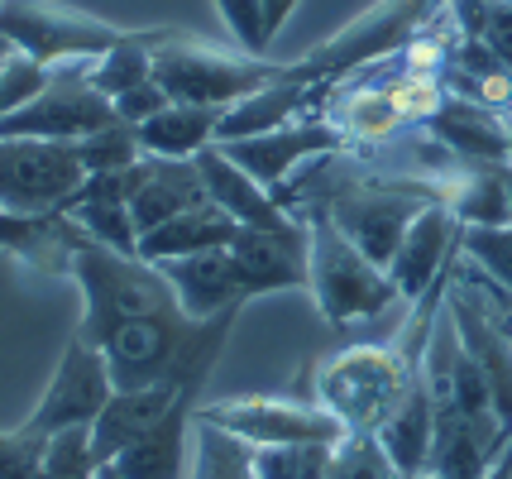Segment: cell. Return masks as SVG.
Listing matches in <instances>:
<instances>
[{"label":"cell","mask_w":512,"mask_h":479,"mask_svg":"<svg viewBox=\"0 0 512 479\" xmlns=\"http://www.w3.org/2000/svg\"><path fill=\"white\" fill-rule=\"evenodd\" d=\"M72 283L82 293L77 336L106 355L115 388H149L173 379L201 393L240 317H187L158 264L139 254H115L96 240L77 250Z\"/></svg>","instance_id":"cell-1"},{"label":"cell","mask_w":512,"mask_h":479,"mask_svg":"<svg viewBox=\"0 0 512 479\" xmlns=\"http://www.w3.org/2000/svg\"><path fill=\"white\" fill-rule=\"evenodd\" d=\"M417 374H422V360L407 355L398 341H359L335 350L331 360L302 369L297 393L326 417H335L345 432L379 436Z\"/></svg>","instance_id":"cell-2"},{"label":"cell","mask_w":512,"mask_h":479,"mask_svg":"<svg viewBox=\"0 0 512 479\" xmlns=\"http://www.w3.org/2000/svg\"><path fill=\"white\" fill-rule=\"evenodd\" d=\"M292 216L307 226V254H312L307 293H312L316 312L326 317L331 331H350V326L379 321L388 312H412L402 302L398 283L388 278V269H379L355 240H345V230L335 226L321 206L297 202Z\"/></svg>","instance_id":"cell-3"},{"label":"cell","mask_w":512,"mask_h":479,"mask_svg":"<svg viewBox=\"0 0 512 479\" xmlns=\"http://www.w3.org/2000/svg\"><path fill=\"white\" fill-rule=\"evenodd\" d=\"M283 68L288 63L254 58V53H225V48L201 44L178 29H163V39L154 44V82L163 87L168 101H182V106L230 111L235 101L273 87Z\"/></svg>","instance_id":"cell-4"},{"label":"cell","mask_w":512,"mask_h":479,"mask_svg":"<svg viewBox=\"0 0 512 479\" xmlns=\"http://www.w3.org/2000/svg\"><path fill=\"white\" fill-rule=\"evenodd\" d=\"M441 5H446V0H379V5H369L359 20L345 24L335 39L316 44L307 58L288 63L283 77H288V82H307V87L350 77V72L369 68V63H379L388 53H398Z\"/></svg>","instance_id":"cell-5"},{"label":"cell","mask_w":512,"mask_h":479,"mask_svg":"<svg viewBox=\"0 0 512 479\" xmlns=\"http://www.w3.org/2000/svg\"><path fill=\"white\" fill-rule=\"evenodd\" d=\"M130 29L111 20H96L87 10H67L53 0H0V39L29 53L34 63L58 68V63H87L111 53Z\"/></svg>","instance_id":"cell-6"},{"label":"cell","mask_w":512,"mask_h":479,"mask_svg":"<svg viewBox=\"0 0 512 479\" xmlns=\"http://www.w3.org/2000/svg\"><path fill=\"white\" fill-rule=\"evenodd\" d=\"M197 422L240 436L245 446H331L345 436V427L307 403L302 393H240L221 403H201Z\"/></svg>","instance_id":"cell-7"},{"label":"cell","mask_w":512,"mask_h":479,"mask_svg":"<svg viewBox=\"0 0 512 479\" xmlns=\"http://www.w3.org/2000/svg\"><path fill=\"white\" fill-rule=\"evenodd\" d=\"M115 111L106 96L91 82V58L87 63H58L48 72V82L39 96H29L20 111H10L0 120V135H29V139H87L96 130L115 125Z\"/></svg>","instance_id":"cell-8"},{"label":"cell","mask_w":512,"mask_h":479,"mask_svg":"<svg viewBox=\"0 0 512 479\" xmlns=\"http://www.w3.org/2000/svg\"><path fill=\"white\" fill-rule=\"evenodd\" d=\"M82 183H87V168L72 139L0 135V206L63 211Z\"/></svg>","instance_id":"cell-9"},{"label":"cell","mask_w":512,"mask_h":479,"mask_svg":"<svg viewBox=\"0 0 512 479\" xmlns=\"http://www.w3.org/2000/svg\"><path fill=\"white\" fill-rule=\"evenodd\" d=\"M111 393H115V379L106 369V355L72 331V341L63 345V360L53 369L44 398L34 403V412L24 417L20 427L29 436H58V432H77V427L91 432V422L111 403Z\"/></svg>","instance_id":"cell-10"},{"label":"cell","mask_w":512,"mask_h":479,"mask_svg":"<svg viewBox=\"0 0 512 479\" xmlns=\"http://www.w3.org/2000/svg\"><path fill=\"white\" fill-rule=\"evenodd\" d=\"M225 159H235L259 187H268L273 197L316 159H331V154H345V139L335 125H326L321 115H302V120H288L278 130H264V135H245V139H225L221 144Z\"/></svg>","instance_id":"cell-11"},{"label":"cell","mask_w":512,"mask_h":479,"mask_svg":"<svg viewBox=\"0 0 512 479\" xmlns=\"http://www.w3.org/2000/svg\"><path fill=\"white\" fill-rule=\"evenodd\" d=\"M460 216L446 202H431L412 221V230L402 235L398 254L388 264V278L398 283V293L407 307H417L441 278L455 269V254H460Z\"/></svg>","instance_id":"cell-12"},{"label":"cell","mask_w":512,"mask_h":479,"mask_svg":"<svg viewBox=\"0 0 512 479\" xmlns=\"http://www.w3.org/2000/svg\"><path fill=\"white\" fill-rule=\"evenodd\" d=\"M230 254L240 264L249 302L268 293H307L312 278V254H307V226L283 230H240L230 240Z\"/></svg>","instance_id":"cell-13"},{"label":"cell","mask_w":512,"mask_h":479,"mask_svg":"<svg viewBox=\"0 0 512 479\" xmlns=\"http://www.w3.org/2000/svg\"><path fill=\"white\" fill-rule=\"evenodd\" d=\"M91 235L67 211H10L0 206V254L44 278H72V259Z\"/></svg>","instance_id":"cell-14"},{"label":"cell","mask_w":512,"mask_h":479,"mask_svg":"<svg viewBox=\"0 0 512 479\" xmlns=\"http://www.w3.org/2000/svg\"><path fill=\"white\" fill-rule=\"evenodd\" d=\"M125 192H130V216L139 235L192 211V206L211 202L192 159H149L144 154L134 168H125Z\"/></svg>","instance_id":"cell-15"},{"label":"cell","mask_w":512,"mask_h":479,"mask_svg":"<svg viewBox=\"0 0 512 479\" xmlns=\"http://www.w3.org/2000/svg\"><path fill=\"white\" fill-rule=\"evenodd\" d=\"M158 274L168 278L173 297L182 302L187 317H221V312H245V278L230 245L225 250H201L182 254V259H163Z\"/></svg>","instance_id":"cell-16"},{"label":"cell","mask_w":512,"mask_h":479,"mask_svg":"<svg viewBox=\"0 0 512 479\" xmlns=\"http://www.w3.org/2000/svg\"><path fill=\"white\" fill-rule=\"evenodd\" d=\"M192 163H197L201 183H206V197L221 206V211L240 230H283V226H297V216H292L288 206L278 202L268 187L254 183V178H249L235 159H225L221 144H206Z\"/></svg>","instance_id":"cell-17"},{"label":"cell","mask_w":512,"mask_h":479,"mask_svg":"<svg viewBox=\"0 0 512 479\" xmlns=\"http://www.w3.org/2000/svg\"><path fill=\"white\" fill-rule=\"evenodd\" d=\"M187 398L201 403V393L173 384V379H168V384H149V388H115L111 403L91 422V451H96V460L120 456L130 441H139L144 432H154L158 422L178 408V403H187Z\"/></svg>","instance_id":"cell-18"},{"label":"cell","mask_w":512,"mask_h":479,"mask_svg":"<svg viewBox=\"0 0 512 479\" xmlns=\"http://www.w3.org/2000/svg\"><path fill=\"white\" fill-rule=\"evenodd\" d=\"M201 403H178L158 422L154 432H144L139 441H130L120 456H111L106 465H115L125 479H187L192 465V422H197Z\"/></svg>","instance_id":"cell-19"},{"label":"cell","mask_w":512,"mask_h":479,"mask_svg":"<svg viewBox=\"0 0 512 479\" xmlns=\"http://www.w3.org/2000/svg\"><path fill=\"white\" fill-rule=\"evenodd\" d=\"M77 226L87 230L96 245L115 254H139V230L130 216V192H125V173H91L63 206Z\"/></svg>","instance_id":"cell-20"},{"label":"cell","mask_w":512,"mask_h":479,"mask_svg":"<svg viewBox=\"0 0 512 479\" xmlns=\"http://www.w3.org/2000/svg\"><path fill=\"white\" fill-rule=\"evenodd\" d=\"M240 235V226L225 216L216 202H201L192 211H182L163 226L144 230L139 235V259L163 264V259H182V254H201V250H225L230 240Z\"/></svg>","instance_id":"cell-21"},{"label":"cell","mask_w":512,"mask_h":479,"mask_svg":"<svg viewBox=\"0 0 512 479\" xmlns=\"http://www.w3.org/2000/svg\"><path fill=\"white\" fill-rule=\"evenodd\" d=\"M216 106H182V101H168L158 115H149L144 125H134L139 135V149L149 159H197L206 144H216V125H221Z\"/></svg>","instance_id":"cell-22"},{"label":"cell","mask_w":512,"mask_h":479,"mask_svg":"<svg viewBox=\"0 0 512 479\" xmlns=\"http://www.w3.org/2000/svg\"><path fill=\"white\" fill-rule=\"evenodd\" d=\"M431 436H436V408H431V393H426L422 374H417L407 398L398 403V412L383 422L379 441L402 475H422L426 460H431Z\"/></svg>","instance_id":"cell-23"},{"label":"cell","mask_w":512,"mask_h":479,"mask_svg":"<svg viewBox=\"0 0 512 479\" xmlns=\"http://www.w3.org/2000/svg\"><path fill=\"white\" fill-rule=\"evenodd\" d=\"M187 479H259L254 470V446H245L240 436L192 422V465Z\"/></svg>","instance_id":"cell-24"},{"label":"cell","mask_w":512,"mask_h":479,"mask_svg":"<svg viewBox=\"0 0 512 479\" xmlns=\"http://www.w3.org/2000/svg\"><path fill=\"white\" fill-rule=\"evenodd\" d=\"M321 479H402V470L393 465V456L383 451V441L374 432H345L340 441L326 446Z\"/></svg>","instance_id":"cell-25"},{"label":"cell","mask_w":512,"mask_h":479,"mask_svg":"<svg viewBox=\"0 0 512 479\" xmlns=\"http://www.w3.org/2000/svg\"><path fill=\"white\" fill-rule=\"evenodd\" d=\"M460 254L474 264L479 283L512 293V221L508 226H465L460 230Z\"/></svg>","instance_id":"cell-26"},{"label":"cell","mask_w":512,"mask_h":479,"mask_svg":"<svg viewBox=\"0 0 512 479\" xmlns=\"http://www.w3.org/2000/svg\"><path fill=\"white\" fill-rule=\"evenodd\" d=\"M77 154H82L87 178L91 173H125V168H134V163L144 159L139 135H134V125H125V120H115V125H106V130L77 139Z\"/></svg>","instance_id":"cell-27"},{"label":"cell","mask_w":512,"mask_h":479,"mask_svg":"<svg viewBox=\"0 0 512 479\" xmlns=\"http://www.w3.org/2000/svg\"><path fill=\"white\" fill-rule=\"evenodd\" d=\"M44 63H34L29 53H20V48L10 44V39H0V120L10 111H20L29 96H39V87L48 82Z\"/></svg>","instance_id":"cell-28"},{"label":"cell","mask_w":512,"mask_h":479,"mask_svg":"<svg viewBox=\"0 0 512 479\" xmlns=\"http://www.w3.org/2000/svg\"><path fill=\"white\" fill-rule=\"evenodd\" d=\"M96 451H91V432L77 427V432H58L48 436V456L39 479H96Z\"/></svg>","instance_id":"cell-29"},{"label":"cell","mask_w":512,"mask_h":479,"mask_svg":"<svg viewBox=\"0 0 512 479\" xmlns=\"http://www.w3.org/2000/svg\"><path fill=\"white\" fill-rule=\"evenodd\" d=\"M230 39L240 44V53H254V58H268V39H264V0H216Z\"/></svg>","instance_id":"cell-30"},{"label":"cell","mask_w":512,"mask_h":479,"mask_svg":"<svg viewBox=\"0 0 512 479\" xmlns=\"http://www.w3.org/2000/svg\"><path fill=\"white\" fill-rule=\"evenodd\" d=\"M48 456V436H29L24 427L0 432V479H39Z\"/></svg>","instance_id":"cell-31"},{"label":"cell","mask_w":512,"mask_h":479,"mask_svg":"<svg viewBox=\"0 0 512 479\" xmlns=\"http://www.w3.org/2000/svg\"><path fill=\"white\" fill-rule=\"evenodd\" d=\"M292 10H297V0H264V39L268 44H273L278 29L292 20Z\"/></svg>","instance_id":"cell-32"},{"label":"cell","mask_w":512,"mask_h":479,"mask_svg":"<svg viewBox=\"0 0 512 479\" xmlns=\"http://www.w3.org/2000/svg\"><path fill=\"white\" fill-rule=\"evenodd\" d=\"M469 278H474V274H469ZM474 283H479V278H474ZM479 288L489 293V302H493V312H498V321H503V326L512 331V293H503V288H493V283H479Z\"/></svg>","instance_id":"cell-33"},{"label":"cell","mask_w":512,"mask_h":479,"mask_svg":"<svg viewBox=\"0 0 512 479\" xmlns=\"http://www.w3.org/2000/svg\"><path fill=\"white\" fill-rule=\"evenodd\" d=\"M479 479H512V446H508V451H503L498 460H493V465H489V470H484Z\"/></svg>","instance_id":"cell-34"},{"label":"cell","mask_w":512,"mask_h":479,"mask_svg":"<svg viewBox=\"0 0 512 479\" xmlns=\"http://www.w3.org/2000/svg\"><path fill=\"white\" fill-rule=\"evenodd\" d=\"M96 479H125V475H120L115 465H106V460H101V465H96Z\"/></svg>","instance_id":"cell-35"},{"label":"cell","mask_w":512,"mask_h":479,"mask_svg":"<svg viewBox=\"0 0 512 479\" xmlns=\"http://www.w3.org/2000/svg\"><path fill=\"white\" fill-rule=\"evenodd\" d=\"M402 479H441V475H431V470H422V475H402Z\"/></svg>","instance_id":"cell-36"},{"label":"cell","mask_w":512,"mask_h":479,"mask_svg":"<svg viewBox=\"0 0 512 479\" xmlns=\"http://www.w3.org/2000/svg\"><path fill=\"white\" fill-rule=\"evenodd\" d=\"M316 479H321V475H316Z\"/></svg>","instance_id":"cell-37"},{"label":"cell","mask_w":512,"mask_h":479,"mask_svg":"<svg viewBox=\"0 0 512 479\" xmlns=\"http://www.w3.org/2000/svg\"><path fill=\"white\" fill-rule=\"evenodd\" d=\"M508 336H512V331H508Z\"/></svg>","instance_id":"cell-38"}]
</instances>
